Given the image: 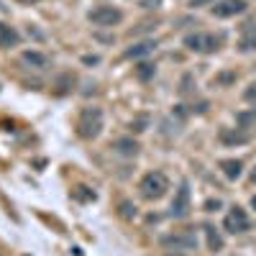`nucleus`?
I'll use <instances>...</instances> for the list:
<instances>
[{
	"instance_id": "f257e3e1",
	"label": "nucleus",
	"mask_w": 256,
	"mask_h": 256,
	"mask_svg": "<svg viewBox=\"0 0 256 256\" xmlns=\"http://www.w3.org/2000/svg\"><path fill=\"white\" fill-rule=\"evenodd\" d=\"M102 131V110L100 108H84L77 118V134L82 138H98Z\"/></svg>"
},
{
	"instance_id": "f03ea898",
	"label": "nucleus",
	"mask_w": 256,
	"mask_h": 256,
	"mask_svg": "<svg viewBox=\"0 0 256 256\" xmlns=\"http://www.w3.org/2000/svg\"><path fill=\"white\" fill-rule=\"evenodd\" d=\"M138 190H141V195L146 200H159L166 195V190H169V180L164 172H148L144 174V180L138 182Z\"/></svg>"
},
{
	"instance_id": "7ed1b4c3",
	"label": "nucleus",
	"mask_w": 256,
	"mask_h": 256,
	"mask_svg": "<svg viewBox=\"0 0 256 256\" xmlns=\"http://www.w3.org/2000/svg\"><path fill=\"white\" fill-rule=\"evenodd\" d=\"M88 18L95 26H118L123 20V13L118 8H113V6H98L95 10L88 13Z\"/></svg>"
},
{
	"instance_id": "20e7f679",
	"label": "nucleus",
	"mask_w": 256,
	"mask_h": 256,
	"mask_svg": "<svg viewBox=\"0 0 256 256\" xmlns=\"http://www.w3.org/2000/svg\"><path fill=\"white\" fill-rule=\"evenodd\" d=\"M184 46L190 52H198V54H212L218 49V38L212 34H190L184 38Z\"/></svg>"
},
{
	"instance_id": "39448f33",
	"label": "nucleus",
	"mask_w": 256,
	"mask_h": 256,
	"mask_svg": "<svg viewBox=\"0 0 256 256\" xmlns=\"http://www.w3.org/2000/svg\"><path fill=\"white\" fill-rule=\"evenodd\" d=\"M162 246L169 248V251H192V248H198V238H195V233L182 230V233L164 236V238H162Z\"/></svg>"
},
{
	"instance_id": "423d86ee",
	"label": "nucleus",
	"mask_w": 256,
	"mask_h": 256,
	"mask_svg": "<svg viewBox=\"0 0 256 256\" xmlns=\"http://www.w3.org/2000/svg\"><path fill=\"white\" fill-rule=\"evenodd\" d=\"M248 216H246V210L244 208H230V212L226 216V220H223V228L228 230V233H244V230H248Z\"/></svg>"
},
{
	"instance_id": "0eeeda50",
	"label": "nucleus",
	"mask_w": 256,
	"mask_h": 256,
	"mask_svg": "<svg viewBox=\"0 0 256 256\" xmlns=\"http://www.w3.org/2000/svg\"><path fill=\"white\" fill-rule=\"evenodd\" d=\"M190 212V184L182 182L177 190V198L172 200V218H187Z\"/></svg>"
},
{
	"instance_id": "6e6552de",
	"label": "nucleus",
	"mask_w": 256,
	"mask_h": 256,
	"mask_svg": "<svg viewBox=\"0 0 256 256\" xmlns=\"http://www.w3.org/2000/svg\"><path fill=\"white\" fill-rule=\"evenodd\" d=\"M246 10V3L244 0H220V3L212 6V16L216 18H233Z\"/></svg>"
},
{
	"instance_id": "1a4fd4ad",
	"label": "nucleus",
	"mask_w": 256,
	"mask_h": 256,
	"mask_svg": "<svg viewBox=\"0 0 256 256\" xmlns=\"http://www.w3.org/2000/svg\"><path fill=\"white\" fill-rule=\"evenodd\" d=\"M238 49L241 52H254L256 49V24H244L241 38H238Z\"/></svg>"
},
{
	"instance_id": "9d476101",
	"label": "nucleus",
	"mask_w": 256,
	"mask_h": 256,
	"mask_svg": "<svg viewBox=\"0 0 256 256\" xmlns=\"http://www.w3.org/2000/svg\"><path fill=\"white\" fill-rule=\"evenodd\" d=\"M18 44H20V34L13 26H8V24L0 20V46L10 49V46H18Z\"/></svg>"
},
{
	"instance_id": "9b49d317",
	"label": "nucleus",
	"mask_w": 256,
	"mask_h": 256,
	"mask_svg": "<svg viewBox=\"0 0 256 256\" xmlns=\"http://www.w3.org/2000/svg\"><path fill=\"white\" fill-rule=\"evenodd\" d=\"M156 49V41H138V44H134L131 49H126V59H138V56H146V54H152Z\"/></svg>"
},
{
	"instance_id": "f8f14e48",
	"label": "nucleus",
	"mask_w": 256,
	"mask_h": 256,
	"mask_svg": "<svg viewBox=\"0 0 256 256\" xmlns=\"http://www.w3.org/2000/svg\"><path fill=\"white\" fill-rule=\"evenodd\" d=\"M113 148H116L118 154H123V156H136V154H138V144L131 141V138H118V141H113Z\"/></svg>"
},
{
	"instance_id": "ddd939ff",
	"label": "nucleus",
	"mask_w": 256,
	"mask_h": 256,
	"mask_svg": "<svg viewBox=\"0 0 256 256\" xmlns=\"http://www.w3.org/2000/svg\"><path fill=\"white\" fill-rule=\"evenodd\" d=\"M220 169H223V174H226L228 180H238L244 164H241L238 159H223V162H220Z\"/></svg>"
},
{
	"instance_id": "4468645a",
	"label": "nucleus",
	"mask_w": 256,
	"mask_h": 256,
	"mask_svg": "<svg viewBox=\"0 0 256 256\" xmlns=\"http://www.w3.org/2000/svg\"><path fill=\"white\" fill-rule=\"evenodd\" d=\"M24 62L31 64V67H36V70H46L49 67V59L44 54H38V52H24Z\"/></svg>"
},
{
	"instance_id": "2eb2a0df",
	"label": "nucleus",
	"mask_w": 256,
	"mask_h": 256,
	"mask_svg": "<svg viewBox=\"0 0 256 256\" xmlns=\"http://www.w3.org/2000/svg\"><path fill=\"white\" fill-rule=\"evenodd\" d=\"M205 236H208V248L210 251H220L223 248V236L212 226H205Z\"/></svg>"
},
{
	"instance_id": "dca6fc26",
	"label": "nucleus",
	"mask_w": 256,
	"mask_h": 256,
	"mask_svg": "<svg viewBox=\"0 0 256 256\" xmlns=\"http://www.w3.org/2000/svg\"><path fill=\"white\" fill-rule=\"evenodd\" d=\"M236 123H238L241 128H251V126H256V108H251V110H241V113L236 116Z\"/></svg>"
},
{
	"instance_id": "f3484780",
	"label": "nucleus",
	"mask_w": 256,
	"mask_h": 256,
	"mask_svg": "<svg viewBox=\"0 0 256 256\" xmlns=\"http://www.w3.org/2000/svg\"><path fill=\"white\" fill-rule=\"evenodd\" d=\"M154 72H156V67L152 62H141L138 67H136V74H138V80H152L154 77Z\"/></svg>"
},
{
	"instance_id": "a211bd4d",
	"label": "nucleus",
	"mask_w": 256,
	"mask_h": 256,
	"mask_svg": "<svg viewBox=\"0 0 256 256\" xmlns=\"http://www.w3.org/2000/svg\"><path fill=\"white\" fill-rule=\"evenodd\" d=\"M220 138L226 144H246L248 141V134H230V131H220Z\"/></svg>"
},
{
	"instance_id": "6ab92c4d",
	"label": "nucleus",
	"mask_w": 256,
	"mask_h": 256,
	"mask_svg": "<svg viewBox=\"0 0 256 256\" xmlns=\"http://www.w3.org/2000/svg\"><path fill=\"white\" fill-rule=\"evenodd\" d=\"M146 128H148V116H138V118L131 120V131L134 134H141V131H146Z\"/></svg>"
},
{
	"instance_id": "aec40b11",
	"label": "nucleus",
	"mask_w": 256,
	"mask_h": 256,
	"mask_svg": "<svg viewBox=\"0 0 256 256\" xmlns=\"http://www.w3.org/2000/svg\"><path fill=\"white\" fill-rule=\"evenodd\" d=\"M244 100H246V102H251V105H256V82L246 88V92H244Z\"/></svg>"
},
{
	"instance_id": "412c9836",
	"label": "nucleus",
	"mask_w": 256,
	"mask_h": 256,
	"mask_svg": "<svg viewBox=\"0 0 256 256\" xmlns=\"http://www.w3.org/2000/svg\"><path fill=\"white\" fill-rule=\"evenodd\" d=\"M120 210H123V216H126V218H131V216H136V208H134L131 202H120Z\"/></svg>"
},
{
	"instance_id": "4be33fe9",
	"label": "nucleus",
	"mask_w": 256,
	"mask_h": 256,
	"mask_svg": "<svg viewBox=\"0 0 256 256\" xmlns=\"http://www.w3.org/2000/svg\"><path fill=\"white\" fill-rule=\"evenodd\" d=\"M162 0H141V8H156Z\"/></svg>"
},
{
	"instance_id": "5701e85b",
	"label": "nucleus",
	"mask_w": 256,
	"mask_h": 256,
	"mask_svg": "<svg viewBox=\"0 0 256 256\" xmlns=\"http://www.w3.org/2000/svg\"><path fill=\"white\" fill-rule=\"evenodd\" d=\"M216 3V0H192V8H202V6H210Z\"/></svg>"
},
{
	"instance_id": "b1692460",
	"label": "nucleus",
	"mask_w": 256,
	"mask_h": 256,
	"mask_svg": "<svg viewBox=\"0 0 256 256\" xmlns=\"http://www.w3.org/2000/svg\"><path fill=\"white\" fill-rule=\"evenodd\" d=\"M205 208H208V210H218V208H220V200H208Z\"/></svg>"
},
{
	"instance_id": "393cba45",
	"label": "nucleus",
	"mask_w": 256,
	"mask_h": 256,
	"mask_svg": "<svg viewBox=\"0 0 256 256\" xmlns=\"http://www.w3.org/2000/svg\"><path fill=\"white\" fill-rule=\"evenodd\" d=\"M84 64H98V56H84Z\"/></svg>"
},
{
	"instance_id": "a878e982",
	"label": "nucleus",
	"mask_w": 256,
	"mask_h": 256,
	"mask_svg": "<svg viewBox=\"0 0 256 256\" xmlns=\"http://www.w3.org/2000/svg\"><path fill=\"white\" fill-rule=\"evenodd\" d=\"M16 3H20V6H31V3H38V0H16Z\"/></svg>"
},
{
	"instance_id": "bb28decb",
	"label": "nucleus",
	"mask_w": 256,
	"mask_h": 256,
	"mask_svg": "<svg viewBox=\"0 0 256 256\" xmlns=\"http://www.w3.org/2000/svg\"><path fill=\"white\" fill-rule=\"evenodd\" d=\"M251 184H256V169H254V172H251Z\"/></svg>"
},
{
	"instance_id": "cd10ccee",
	"label": "nucleus",
	"mask_w": 256,
	"mask_h": 256,
	"mask_svg": "<svg viewBox=\"0 0 256 256\" xmlns=\"http://www.w3.org/2000/svg\"><path fill=\"white\" fill-rule=\"evenodd\" d=\"M251 208H254V210H256V195H254V198H251Z\"/></svg>"
}]
</instances>
